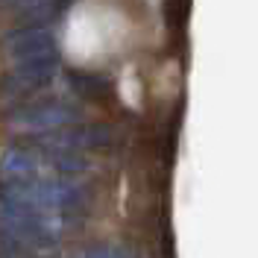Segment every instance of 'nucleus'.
Listing matches in <instances>:
<instances>
[{"label":"nucleus","mask_w":258,"mask_h":258,"mask_svg":"<svg viewBox=\"0 0 258 258\" xmlns=\"http://www.w3.org/2000/svg\"><path fill=\"white\" fill-rule=\"evenodd\" d=\"M6 120H9V126L21 129L27 135H50V132H59V129L77 123L80 106L64 97H41V100L21 103L18 109L6 114Z\"/></svg>","instance_id":"1"},{"label":"nucleus","mask_w":258,"mask_h":258,"mask_svg":"<svg viewBox=\"0 0 258 258\" xmlns=\"http://www.w3.org/2000/svg\"><path fill=\"white\" fill-rule=\"evenodd\" d=\"M112 141H114L112 126H106V123H82V126H68V129H59V132H50V135H38L32 141V150L82 156L85 150H100V147H109Z\"/></svg>","instance_id":"2"},{"label":"nucleus","mask_w":258,"mask_h":258,"mask_svg":"<svg viewBox=\"0 0 258 258\" xmlns=\"http://www.w3.org/2000/svg\"><path fill=\"white\" fill-rule=\"evenodd\" d=\"M3 53L12 59V64L35 62V59H59V44L44 24H27L3 38Z\"/></svg>","instance_id":"3"},{"label":"nucleus","mask_w":258,"mask_h":258,"mask_svg":"<svg viewBox=\"0 0 258 258\" xmlns=\"http://www.w3.org/2000/svg\"><path fill=\"white\" fill-rule=\"evenodd\" d=\"M59 74V59H35V62H21L12 64L9 77L0 82L3 94L12 97H30L41 88H47Z\"/></svg>","instance_id":"4"},{"label":"nucleus","mask_w":258,"mask_h":258,"mask_svg":"<svg viewBox=\"0 0 258 258\" xmlns=\"http://www.w3.org/2000/svg\"><path fill=\"white\" fill-rule=\"evenodd\" d=\"M44 170L41 156L32 147H9L0 156V182H24V179H38Z\"/></svg>","instance_id":"5"},{"label":"nucleus","mask_w":258,"mask_h":258,"mask_svg":"<svg viewBox=\"0 0 258 258\" xmlns=\"http://www.w3.org/2000/svg\"><path fill=\"white\" fill-rule=\"evenodd\" d=\"M68 80L74 85V91L82 97H91V100H100L103 94H109V85L103 77H97V74H85V71H71L68 74Z\"/></svg>","instance_id":"6"},{"label":"nucleus","mask_w":258,"mask_h":258,"mask_svg":"<svg viewBox=\"0 0 258 258\" xmlns=\"http://www.w3.org/2000/svg\"><path fill=\"white\" fill-rule=\"evenodd\" d=\"M80 258H138V252L126 243H91L80 252Z\"/></svg>","instance_id":"7"},{"label":"nucleus","mask_w":258,"mask_h":258,"mask_svg":"<svg viewBox=\"0 0 258 258\" xmlns=\"http://www.w3.org/2000/svg\"><path fill=\"white\" fill-rule=\"evenodd\" d=\"M6 258H56L53 252H27V255H6Z\"/></svg>","instance_id":"8"}]
</instances>
